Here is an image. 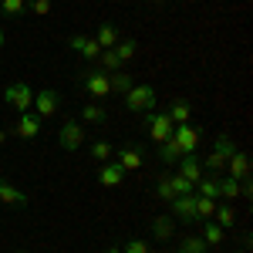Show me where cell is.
Returning <instances> with one entry per match:
<instances>
[{
  "instance_id": "obj_20",
  "label": "cell",
  "mask_w": 253,
  "mask_h": 253,
  "mask_svg": "<svg viewBox=\"0 0 253 253\" xmlns=\"http://www.w3.org/2000/svg\"><path fill=\"white\" fill-rule=\"evenodd\" d=\"M196 196H206V199H219V182H216V175H206L196 182Z\"/></svg>"
},
{
  "instance_id": "obj_8",
  "label": "cell",
  "mask_w": 253,
  "mask_h": 253,
  "mask_svg": "<svg viewBox=\"0 0 253 253\" xmlns=\"http://www.w3.org/2000/svg\"><path fill=\"white\" fill-rule=\"evenodd\" d=\"M169 206H172V219H179V223H196V193L193 196H175Z\"/></svg>"
},
{
  "instance_id": "obj_12",
  "label": "cell",
  "mask_w": 253,
  "mask_h": 253,
  "mask_svg": "<svg viewBox=\"0 0 253 253\" xmlns=\"http://www.w3.org/2000/svg\"><path fill=\"white\" fill-rule=\"evenodd\" d=\"M75 51H78L84 61H98V54H101V47H98V41L95 38H84V34H75V38L68 41Z\"/></svg>"
},
{
  "instance_id": "obj_30",
  "label": "cell",
  "mask_w": 253,
  "mask_h": 253,
  "mask_svg": "<svg viewBox=\"0 0 253 253\" xmlns=\"http://www.w3.org/2000/svg\"><path fill=\"white\" fill-rule=\"evenodd\" d=\"M169 182H172V193H175V196H193V193H196V186L189 182V179H182L179 172L169 175Z\"/></svg>"
},
{
  "instance_id": "obj_27",
  "label": "cell",
  "mask_w": 253,
  "mask_h": 253,
  "mask_svg": "<svg viewBox=\"0 0 253 253\" xmlns=\"http://www.w3.org/2000/svg\"><path fill=\"white\" fill-rule=\"evenodd\" d=\"M216 226H223V230H233V223H236V213L230 210V206H216Z\"/></svg>"
},
{
  "instance_id": "obj_35",
  "label": "cell",
  "mask_w": 253,
  "mask_h": 253,
  "mask_svg": "<svg viewBox=\"0 0 253 253\" xmlns=\"http://www.w3.org/2000/svg\"><path fill=\"white\" fill-rule=\"evenodd\" d=\"M216 152H219V156H233L236 149H233V142H230V135H216Z\"/></svg>"
},
{
  "instance_id": "obj_39",
  "label": "cell",
  "mask_w": 253,
  "mask_h": 253,
  "mask_svg": "<svg viewBox=\"0 0 253 253\" xmlns=\"http://www.w3.org/2000/svg\"><path fill=\"white\" fill-rule=\"evenodd\" d=\"M108 253H122V247H112V250H108Z\"/></svg>"
},
{
  "instance_id": "obj_40",
  "label": "cell",
  "mask_w": 253,
  "mask_h": 253,
  "mask_svg": "<svg viewBox=\"0 0 253 253\" xmlns=\"http://www.w3.org/2000/svg\"><path fill=\"white\" fill-rule=\"evenodd\" d=\"M0 51H3V31H0Z\"/></svg>"
},
{
  "instance_id": "obj_10",
  "label": "cell",
  "mask_w": 253,
  "mask_h": 253,
  "mask_svg": "<svg viewBox=\"0 0 253 253\" xmlns=\"http://www.w3.org/2000/svg\"><path fill=\"white\" fill-rule=\"evenodd\" d=\"M179 175H182V179H189L193 186L203 179V162H199V156H196V152H189V156H179Z\"/></svg>"
},
{
  "instance_id": "obj_4",
  "label": "cell",
  "mask_w": 253,
  "mask_h": 253,
  "mask_svg": "<svg viewBox=\"0 0 253 253\" xmlns=\"http://www.w3.org/2000/svg\"><path fill=\"white\" fill-rule=\"evenodd\" d=\"M172 122H169V115H166V112H156V108H152V112H145V132H149V138H152V142H166V138L172 135Z\"/></svg>"
},
{
  "instance_id": "obj_31",
  "label": "cell",
  "mask_w": 253,
  "mask_h": 253,
  "mask_svg": "<svg viewBox=\"0 0 253 253\" xmlns=\"http://www.w3.org/2000/svg\"><path fill=\"white\" fill-rule=\"evenodd\" d=\"M0 10H3L7 17H20V14L27 10V0H0Z\"/></svg>"
},
{
  "instance_id": "obj_14",
  "label": "cell",
  "mask_w": 253,
  "mask_h": 253,
  "mask_svg": "<svg viewBox=\"0 0 253 253\" xmlns=\"http://www.w3.org/2000/svg\"><path fill=\"white\" fill-rule=\"evenodd\" d=\"M122 179H125V172H122L118 162H101V169H98V182H101V186L115 189V186H122Z\"/></svg>"
},
{
  "instance_id": "obj_38",
  "label": "cell",
  "mask_w": 253,
  "mask_h": 253,
  "mask_svg": "<svg viewBox=\"0 0 253 253\" xmlns=\"http://www.w3.org/2000/svg\"><path fill=\"white\" fill-rule=\"evenodd\" d=\"M7 135H10V132H7V128H3V125H0V145H3V142H7Z\"/></svg>"
},
{
  "instance_id": "obj_19",
  "label": "cell",
  "mask_w": 253,
  "mask_h": 253,
  "mask_svg": "<svg viewBox=\"0 0 253 253\" xmlns=\"http://www.w3.org/2000/svg\"><path fill=\"white\" fill-rule=\"evenodd\" d=\"M132 84H135V78H132V75H125V71H115V75H108V88H112V95H125Z\"/></svg>"
},
{
  "instance_id": "obj_21",
  "label": "cell",
  "mask_w": 253,
  "mask_h": 253,
  "mask_svg": "<svg viewBox=\"0 0 253 253\" xmlns=\"http://www.w3.org/2000/svg\"><path fill=\"white\" fill-rule=\"evenodd\" d=\"M98 68H101L105 75H115V71H122V61H118V54L112 47H105V51L98 54Z\"/></svg>"
},
{
  "instance_id": "obj_13",
  "label": "cell",
  "mask_w": 253,
  "mask_h": 253,
  "mask_svg": "<svg viewBox=\"0 0 253 253\" xmlns=\"http://www.w3.org/2000/svg\"><path fill=\"white\" fill-rule=\"evenodd\" d=\"M226 169H230V179H236V182L250 179V156H243V152H233V156L226 159Z\"/></svg>"
},
{
  "instance_id": "obj_6",
  "label": "cell",
  "mask_w": 253,
  "mask_h": 253,
  "mask_svg": "<svg viewBox=\"0 0 253 253\" xmlns=\"http://www.w3.org/2000/svg\"><path fill=\"white\" fill-rule=\"evenodd\" d=\"M31 108H34V115H38L41 122H44V118H51L61 108L58 91H54V88H41L38 95H34V101H31Z\"/></svg>"
},
{
  "instance_id": "obj_34",
  "label": "cell",
  "mask_w": 253,
  "mask_h": 253,
  "mask_svg": "<svg viewBox=\"0 0 253 253\" xmlns=\"http://www.w3.org/2000/svg\"><path fill=\"white\" fill-rule=\"evenodd\" d=\"M112 152H115V149H112L108 142H95V145H91V156H95V162H108V159H112Z\"/></svg>"
},
{
  "instance_id": "obj_22",
  "label": "cell",
  "mask_w": 253,
  "mask_h": 253,
  "mask_svg": "<svg viewBox=\"0 0 253 253\" xmlns=\"http://www.w3.org/2000/svg\"><path fill=\"white\" fill-rule=\"evenodd\" d=\"M95 41H98V47H101V51H105V47H115V44H118L115 24H101V27H98V34H95Z\"/></svg>"
},
{
  "instance_id": "obj_9",
  "label": "cell",
  "mask_w": 253,
  "mask_h": 253,
  "mask_svg": "<svg viewBox=\"0 0 253 253\" xmlns=\"http://www.w3.org/2000/svg\"><path fill=\"white\" fill-rule=\"evenodd\" d=\"M41 125H44V122H41L34 112H20L14 135H17V138H38V135H41Z\"/></svg>"
},
{
  "instance_id": "obj_5",
  "label": "cell",
  "mask_w": 253,
  "mask_h": 253,
  "mask_svg": "<svg viewBox=\"0 0 253 253\" xmlns=\"http://www.w3.org/2000/svg\"><path fill=\"white\" fill-rule=\"evenodd\" d=\"M81 88L88 91L91 98H101L105 95H112V88H108V75L101 71V68H91V71H81Z\"/></svg>"
},
{
  "instance_id": "obj_17",
  "label": "cell",
  "mask_w": 253,
  "mask_h": 253,
  "mask_svg": "<svg viewBox=\"0 0 253 253\" xmlns=\"http://www.w3.org/2000/svg\"><path fill=\"white\" fill-rule=\"evenodd\" d=\"M152 236H156V240H172L175 236V219L172 216H156V219H152Z\"/></svg>"
},
{
  "instance_id": "obj_7",
  "label": "cell",
  "mask_w": 253,
  "mask_h": 253,
  "mask_svg": "<svg viewBox=\"0 0 253 253\" xmlns=\"http://www.w3.org/2000/svg\"><path fill=\"white\" fill-rule=\"evenodd\" d=\"M172 138H175V145H179V152H182V156H189V152L199 149V128L189 125V122H186V125H175Z\"/></svg>"
},
{
  "instance_id": "obj_24",
  "label": "cell",
  "mask_w": 253,
  "mask_h": 253,
  "mask_svg": "<svg viewBox=\"0 0 253 253\" xmlns=\"http://www.w3.org/2000/svg\"><path fill=\"white\" fill-rule=\"evenodd\" d=\"M112 51H115V54H118V61L125 64V61H132V58L138 54V44H135L132 38H118V44L112 47Z\"/></svg>"
},
{
  "instance_id": "obj_32",
  "label": "cell",
  "mask_w": 253,
  "mask_h": 253,
  "mask_svg": "<svg viewBox=\"0 0 253 253\" xmlns=\"http://www.w3.org/2000/svg\"><path fill=\"white\" fill-rule=\"evenodd\" d=\"M206 169H210V172H223V169H226V156H219V152H210V156H206ZM206 169H203V172H206Z\"/></svg>"
},
{
  "instance_id": "obj_42",
  "label": "cell",
  "mask_w": 253,
  "mask_h": 253,
  "mask_svg": "<svg viewBox=\"0 0 253 253\" xmlns=\"http://www.w3.org/2000/svg\"><path fill=\"white\" fill-rule=\"evenodd\" d=\"M17 253H27V250H17Z\"/></svg>"
},
{
  "instance_id": "obj_41",
  "label": "cell",
  "mask_w": 253,
  "mask_h": 253,
  "mask_svg": "<svg viewBox=\"0 0 253 253\" xmlns=\"http://www.w3.org/2000/svg\"><path fill=\"white\" fill-rule=\"evenodd\" d=\"M236 253H247V250H236Z\"/></svg>"
},
{
  "instance_id": "obj_23",
  "label": "cell",
  "mask_w": 253,
  "mask_h": 253,
  "mask_svg": "<svg viewBox=\"0 0 253 253\" xmlns=\"http://www.w3.org/2000/svg\"><path fill=\"white\" fill-rule=\"evenodd\" d=\"M179 156H182V152H179V145H175V138H172V135L166 138V142H159V159H162L166 166L179 162Z\"/></svg>"
},
{
  "instance_id": "obj_28",
  "label": "cell",
  "mask_w": 253,
  "mask_h": 253,
  "mask_svg": "<svg viewBox=\"0 0 253 253\" xmlns=\"http://www.w3.org/2000/svg\"><path fill=\"white\" fill-rule=\"evenodd\" d=\"M216 182H219V199H236L240 196V182L236 179L226 175V179H216Z\"/></svg>"
},
{
  "instance_id": "obj_1",
  "label": "cell",
  "mask_w": 253,
  "mask_h": 253,
  "mask_svg": "<svg viewBox=\"0 0 253 253\" xmlns=\"http://www.w3.org/2000/svg\"><path fill=\"white\" fill-rule=\"evenodd\" d=\"M122 98H125L128 112H152L156 108V88L152 84H132Z\"/></svg>"
},
{
  "instance_id": "obj_33",
  "label": "cell",
  "mask_w": 253,
  "mask_h": 253,
  "mask_svg": "<svg viewBox=\"0 0 253 253\" xmlns=\"http://www.w3.org/2000/svg\"><path fill=\"white\" fill-rule=\"evenodd\" d=\"M203 223H206L203 240H206V243H223V226H216V223H210V219H203Z\"/></svg>"
},
{
  "instance_id": "obj_11",
  "label": "cell",
  "mask_w": 253,
  "mask_h": 253,
  "mask_svg": "<svg viewBox=\"0 0 253 253\" xmlns=\"http://www.w3.org/2000/svg\"><path fill=\"white\" fill-rule=\"evenodd\" d=\"M112 156H118L115 162L122 166V172H135L138 166H142V149H138V145H125V149H118Z\"/></svg>"
},
{
  "instance_id": "obj_29",
  "label": "cell",
  "mask_w": 253,
  "mask_h": 253,
  "mask_svg": "<svg viewBox=\"0 0 253 253\" xmlns=\"http://www.w3.org/2000/svg\"><path fill=\"white\" fill-rule=\"evenodd\" d=\"M156 196L162 199V203H172L175 193H172V182H169V175H159L156 179Z\"/></svg>"
},
{
  "instance_id": "obj_37",
  "label": "cell",
  "mask_w": 253,
  "mask_h": 253,
  "mask_svg": "<svg viewBox=\"0 0 253 253\" xmlns=\"http://www.w3.org/2000/svg\"><path fill=\"white\" fill-rule=\"evenodd\" d=\"M122 253H149V243H145V240H128Z\"/></svg>"
},
{
  "instance_id": "obj_16",
  "label": "cell",
  "mask_w": 253,
  "mask_h": 253,
  "mask_svg": "<svg viewBox=\"0 0 253 253\" xmlns=\"http://www.w3.org/2000/svg\"><path fill=\"white\" fill-rule=\"evenodd\" d=\"M0 203L3 206H27V193H20L17 186H10V182L0 179Z\"/></svg>"
},
{
  "instance_id": "obj_2",
  "label": "cell",
  "mask_w": 253,
  "mask_h": 253,
  "mask_svg": "<svg viewBox=\"0 0 253 253\" xmlns=\"http://www.w3.org/2000/svg\"><path fill=\"white\" fill-rule=\"evenodd\" d=\"M58 145L64 152H78L81 145H84V125H81L78 118H64L58 128Z\"/></svg>"
},
{
  "instance_id": "obj_15",
  "label": "cell",
  "mask_w": 253,
  "mask_h": 253,
  "mask_svg": "<svg viewBox=\"0 0 253 253\" xmlns=\"http://www.w3.org/2000/svg\"><path fill=\"white\" fill-rule=\"evenodd\" d=\"M105 122H108V112L101 105H95V101L81 105V125H105Z\"/></svg>"
},
{
  "instance_id": "obj_26",
  "label": "cell",
  "mask_w": 253,
  "mask_h": 253,
  "mask_svg": "<svg viewBox=\"0 0 253 253\" xmlns=\"http://www.w3.org/2000/svg\"><path fill=\"white\" fill-rule=\"evenodd\" d=\"M216 213V199H206V196H196V219H210Z\"/></svg>"
},
{
  "instance_id": "obj_36",
  "label": "cell",
  "mask_w": 253,
  "mask_h": 253,
  "mask_svg": "<svg viewBox=\"0 0 253 253\" xmlns=\"http://www.w3.org/2000/svg\"><path fill=\"white\" fill-rule=\"evenodd\" d=\"M27 7H31V14H38V17H47V14H51V0H31Z\"/></svg>"
},
{
  "instance_id": "obj_25",
  "label": "cell",
  "mask_w": 253,
  "mask_h": 253,
  "mask_svg": "<svg viewBox=\"0 0 253 253\" xmlns=\"http://www.w3.org/2000/svg\"><path fill=\"white\" fill-rule=\"evenodd\" d=\"M175 253H206V240L203 236H182Z\"/></svg>"
},
{
  "instance_id": "obj_18",
  "label": "cell",
  "mask_w": 253,
  "mask_h": 253,
  "mask_svg": "<svg viewBox=\"0 0 253 253\" xmlns=\"http://www.w3.org/2000/svg\"><path fill=\"white\" fill-rule=\"evenodd\" d=\"M166 115H169V122H172V125H186V122H189V115H193V108H189V101H182V98H179V101H172V105H169V112H166Z\"/></svg>"
},
{
  "instance_id": "obj_3",
  "label": "cell",
  "mask_w": 253,
  "mask_h": 253,
  "mask_svg": "<svg viewBox=\"0 0 253 253\" xmlns=\"http://www.w3.org/2000/svg\"><path fill=\"white\" fill-rule=\"evenodd\" d=\"M3 101H7L10 108H17V112H31L34 91H31V84H27V81H10V84L3 88Z\"/></svg>"
}]
</instances>
